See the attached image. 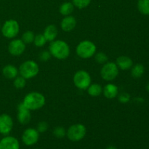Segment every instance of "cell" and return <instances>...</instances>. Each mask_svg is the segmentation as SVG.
<instances>
[{
	"mask_svg": "<svg viewBox=\"0 0 149 149\" xmlns=\"http://www.w3.org/2000/svg\"><path fill=\"white\" fill-rule=\"evenodd\" d=\"M49 52L58 59H65L70 54L68 45L65 42L57 40L52 42L49 47Z\"/></svg>",
	"mask_w": 149,
	"mask_h": 149,
	"instance_id": "cell-1",
	"label": "cell"
},
{
	"mask_svg": "<svg viewBox=\"0 0 149 149\" xmlns=\"http://www.w3.org/2000/svg\"><path fill=\"white\" fill-rule=\"evenodd\" d=\"M23 103L29 110H37L45 105V98L39 93H31L25 97Z\"/></svg>",
	"mask_w": 149,
	"mask_h": 149,
	"instance_id": "cell-2",
	"label": "cell"
},
{
	"mask_svg": "<svg viewBox=\"0 0 149 149\" xmlns=\"http://www.w3.org/2000/svg\"><path fill=\"white\" fill-rule=\"evenodd\" d=\"M20 74L23 78L31 79L36 76L39 72V65L32 61H28L23 63L19 68Z\"/></svg>",
	"mask_w": 149,
	"mask_h": 149,
	"instance_id": "cell-3",
	"label": "cell"
},
{
	"mask_svg": "<svg viewBox=\"0 0 149 149\" xmlns=\"http://www.w3.org/2000/svg\"><path fill=\"white\" fill-rule=\"evenodd\" d=\"M96 47L90 41H83L77 47V53L81 58H90L95 54Z\"/></svg>",
	"mask_w": 149,
	"mask_h": 149,
	"instance_id": "cell-4",
	"label": "cell"
},
{
	"mask_svg": "<svg viewBox=\"0 0 149 149\" xmlns=\"http://www.w3.org/2000/svg\"><path fill=\"white\" fill-rule=\"evenodd\" d=\"M86 135V127L83 125L77 124L69 127L67 132V136L71 141H81Z\"/></svg>",
	"mask_w": 149,
	"mask_h": 149,
	"instance_id": "cell-5",
	"label": "cell"
},
{
	"mask_svg": "<svg viewBox=\"0 0 149 149\" xmlns=\"http://www.w3.org/2000/svg\"><path fill=\"white\" fill-rule=\"evenodd\" d=\"M119 69L116 63L113 62L107 63L102 68L100 74L103 79L106 81H112L117 77Z\"/></svg>",
	"mask_w": 149,
	"mask_h": 149,
	"instance_id": "cell-6",
	"label": "cell"
},
{
	"mask_svg": "<svg viewBox=\"0 0 149 149\" xmlns=\"http://www.w3.org/2000/svg\"><path fill=\"white\" fill-rule=\"evenodd\" d=\"M74 81L78 88L81 90H86L90 85L91 78L87 72L84 71H79L74 75Z\"/></svg>",
	"mask_w": 149,
	"mask_h": 149,
	"instance_id": "cell-7",
	"label": "cell"
},
{
	"mask_svg": "<svg viewBox=\"0 0 149 149\" xmlns=\"http://www.w3.org/2000/svg\"><path fill=\"white\" fill-rule=\"evenodd\" d=\"M2 34L5 37L11 39L16 36L19 32V25L15 20H9L4 23L1 28Z\"/></svg>",
	"mask_w": 149,
	"mask_h": 149,
	"instance_id": "cell-8",
	"label": "cell"
},
{
	"mask_svg": "<svg viewBox=\"0 0 149 149\" xmlns=\"http://www.w3.org/2000/svg\"><path fill=\"white\" fill-rule=\"evenodd\" d=\"M13 127V119L9 115L4 113L0 115V133L8 135Z\"/></svg>",
	"mask_w": 149,
	"mask_h": 149,
	"instance_id": "cell-9",
	"label": "cell"
},
{
	"mask_svg": "<svg viewBox=\"0 0 149 149\" xmlns=\"http://www.w3.org/2000/svg\"><path fill=\"white\" fill-rule=\"evenodd\" d=\"M22 140L26 146L33 145L39 140V132L32 128L26 130L22 136Z\"/></svg>",
	"mask_w": 149,
	"mask_h": 149,
	"instance_id": "cell-10",
	"label": "cell"
},
{
	"mask_svg": "<svg viewBox=\"0 0 149 149\" xmlns=\"http://www.w3.org/2000/svg\"><path fill=\"white\" fill-rule=\"evenodd\" d=\"M25 48V43L21 39H15L9 45L8 50L13 55H20L24 52Z\"/></svg>",
	"mask_w": 149,
	"mask_h": 149,
	"instance_id": "cell-11",
	"label": "cell"
},
{
	"mask_svg": "<svg viewBox=\"0 0 149 149\" xmlns=\"http://www.w3.org/2000/svg\"><path fill=\"white\" fill-rule=\"evenodd\" d=\"M19 142L15 138L7 136L0 141V149H19Z\"/></svg>",
	"mask_w": 149,
	"mask_h": 149,
	"instance_id": "cell-12",
	"label": "cell"
},
{
	"mask_svg": "<svg viewBox=\"0 0 149 149\" xmlns=\"http://www.w3.org/2000/svg\"><path fill=\"white\" fill-rule=\"evenodd\" d=\"M17 119H18L19 122L23 125H26L31 120V113L29 109H28L23 103H20V105L18 106Z\"/></svg>",
	"mask_w": 149,
	"mask_h": 149,
	"instance_id": "cell-13",
	"label": "cell"
},
{
	"mask_svg": "<svg viewBox=\"0 0 149 149\" xmlns=\"http://www.w3.org/2000/svg\"><path fill=\"white\" fill-rule=\"evenodd\" d=\"M77 20L73 16H67L61 22V28L65 31H70L75 28Z\"/></svg>",
	"mask_w": 149,
	"mask_h": 149,
	"instance_id": "cell-14",
	"label": "cell"
},
{
	"mask_svg": "<svg viewBox=\"0 0 149 149\" xmlns=\"http://www.w3.org/2000/svg\"><path fill=\"white\" fill-rule=\"evenodd\" d=\"M116 65L122 70H128L132 66V61L127 56H120L116 60Z\"/></svg>",
	"mask_w": 149,
	"mask_h": 149,
	"instance_id": "cell-15",
	"label": "cell"
},
{
	"mask_svg": "<svg viewBox=\"0 0 149 149\" xmlns=\"http://www.w3.org/2000/svg\"><path fill=\"white\" fill-rule=\"evenodd\" d=\"M103 93L106 97L109 99H113L117 95L118 88L115 84H109L105 86L103 89Z\"/></svg>",
	"mask_w": 149,
	"mask_h": 149,
	"instance_id": "cell-16",
	"label": "cell"
},
{
	"mask_svg": "<svg viewBox=\"0 0 149 149\" xmlns=\"http://www.w3.org/2000/svg\"><path fill=\"white\" fill-rule=\"evenodd\" d=\"M58 34V30H57L56 26L54 25H49L45 29L44 32V36L46 38L47 41L52 42L56 38Z\"/></svg>",
	"mask_w": 149,
	"mask_h": 149,
	"instance_id": "cell-17",
	"label": "cell"
},
{
	"mask_svg": "<svg viewBox=\"0 0 149 149\" xmlns=\"http://www.w3.org/2000/svg\"><path fill=\"white\" fill-rule=\"evenodd\" d=\"M2 73L4 77L7 79H14L17 75V70L14 65H7L4 67Z\"/></svg>",
	"mask_w": 149,
	"mask_h": 149,
	"instance_id": "cell-18",
	"label": "cell"
},
{
	"mask_svg": "<svg viewBox=\"0 0 149 149\" xmlns=\"http://www.w3.org/2000/svg\"><path fill=\"white\" fill-rule=\"evenodd\" d=\"M138 8L140 13L145 15H149V0H138Z\"/></svg>",
	"mask_w": 149,
	"mask_h": 149,
	"instance_id": "cell-19",
	"label": "cell"
},
{
	"mask_svg": "<svg viewBox=\"0 0 149 149\" xmlns=\"http://www.w3.org/2000/svg\"><path fill=\"white\" fill-rule=\"evenodd\" d=\"M74 10V4L71 2H65L60 7V12L63 15H68Z\"/></svg>",
	"mask_w": 149,
	"mask_h": 149,
	"instance_id": "cell-20",
	"label": "cell"
},
{
	"mask_svg": "<svg viewBox=\"0 0 149 149\" xmlns=\"http://www.w3.org/2000/svg\"><path fill=\"white\" fill-rule=\"evenodd\" d=\"M102 91H103V88L100 84H94L90 85L88 87V93L93 97L98 96L99 95L101 94Z\"/></svg>",
	"mask_w": 149,
	"mask_h": 149,
	"instance_id": "cell-21",
	"label": "cell"
},
{
	"mask_svg": "<svg viewBox=\"0 0 149 149\" xmlns=\"http://www.w3.org/2000/svg\"><path fill=\"white\" fill-rule=\"evenodd\" d=\"M145 71V68L142 64H136L132 68V76L135 78H140L143 76Z\"/></svg>",
	"mask_w": 149,
	"mask_h": 149,
	"instance_id": "cell-22",
	"label": "cell"
},
{
	"mask_svg": "<svg viewBox=\"0 0 149 149\" xmlns=\"http://www.w3.org/2000/svg\"><path fill=\"white\" fill-rule=\"evenodd\" d=\"M34 40V34L32 31H26L23 33V36H22V41H23L24 43H31Z\"/></svg>",
	"mask_w": 149,
	"mask_h": 149,
	"instance_id": "cell-23",
	"label": "cell"
},
{
	"mask_svg": "<svg viewBox=\"0 0 149 149\" xmlns=\"http://www.w3.org/2000/svg\"><path fill=\"white\" fill-rule=\"evenodd\" d=\"M34 42L35 45L36 47H42L45 45V43L47 42L46 38L45 37V36L42 34H38L37 36H36L34 37Z\"/></svg>",
	"mask_w": 149,
	"mask_h": 149,
	"instance_id": "cell-24",
	"label": "cell"
},
{
	"mask_svg": "<svg viewBox=\"0 0 149 149\" xmlns=\"http://www.w3.org/2000/svg\"><path fill=\"white\" fill-rule=\"evenodd\" d=\"M91 0H73V4L74 6L79 9L84 8L90 4Z\"/></svg>",
	"mask_w": 149,
	"mask_h": 149,
	"instance_id": "cell-25",
	"label": "cell"
},
{
	"mask_svg": "<svg viewBox=\"0 0 149 149\" xmlns=\"http://www.w3.org/2000/svg\"><path fill=\"white\" fill-rule=\"evenodd\" d=\"M14 85L16 88H23L26 85V80L23 77H17L14 81Z\"/></svg>",
	"mask_w": 149,
	"mask_h": 149,
	"instance_id": "cell-26",
	"label": "cell"
},
{
	"mask_svg": "<svg viewBox=\"0 0 149 149\" xmlns=\"http://www.w3.org/2000/svg\"><path fill=\"white\" fill-rule=\"evenodd\" d=\"M53 133L55 137H57L58 138H61L65 136V131L64 130V128L61 127H56L54 130Z\"/></svg>",
	"mask_w": 149,
	"mask_h": 149,
	"instance_id": "cell-27",
	"label": "cell"
},
{
	"mask_svg": "<svg viewBox=\"0 0 149 149\" xmlns=\"http://www.w3.org/2000/svg\"><path fill=\"white\" fill-rule=\"evenodd\" d=\"M95 61L99 63H105L108 61V57L103 52H99L96 55Z\"/></svg>",
	"mask_w": 149,
	"mask_h": 149,
	"instance_id": "cell-28",
	"label": "cell"
},
{
	"mask_svg": "<svg viewBox=\"0 0 149 149\" xmlns=\"http://www.w3.org/2000/svg\"><path fill=\"white\" fill-rule=\"evenodd\" d=\"M130 95L127 94V93H122V94H121L119 97V101H120L121 103H127L130 100Z\"/></svg>",
	"mask_w": 149,
	"mask_h": 149,
	"instance_id": "cell-29",
	"label": "cell"
},
{
	"mask_svg": "<svg viewBox=\"0 0 149 149\" xmlns=\"http://www.w3.org/2000/svg\"><path fill=\"white\" fill-rule=\"evenodd\" d=\"M47 127H48V125L46 122H40V123L38 125L37 131L39 132H44L47 130Z\"/></svg>",
	"mask_w": 149,
	"mask_h": 149,
	"instance_id": "cell-30",
	"label": "cell"
},
{
	"mask_svg": "<svg viewBox=\"0 0 149 149\" xmlns=\"http://www.w3.org/2000/svg\"><path fill=\"white\" fill-rule=\"evenodd\" d=\"M49 58H50V53L47 51H44V52H41V54L39 55V58L42 61H47L49 59Z\"/></svg>",
	"mask_w": 149,
	"mask_h": 149,
	"instance_id": "cell-31",
	"label": "cell"
},
{
	"mask_svg": "<svg viewBox=\"0 0 149 149\" xmlns=\"http://www.w3.org/2000/svg\"><path fill=\"white\" fill-rule=\"evenodd\" d=\"M106 149H116V148H115L114 146H109Z\"/></svg>",
	"mask_w": 149,
	"mask_h": 149,
	"instance_id": "cell-32",
	"label": "cell"
},
{
	"mask_svg": "<svg viewBox=\"0 0 149 149\" xmlns=\"http://www.w3.org/2000/svg\"><path fill=\"white\" fill-rule=\"evenodd\" d=\"M146 90H148V92H149V83L147 84V86H146Z\"/></svg>",
	"mask_w": 149,
	"mask_h": 149,
	"instance_id": "cell-33",
	"label": "cell"
}]
</instances>
